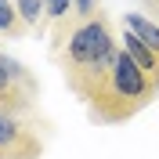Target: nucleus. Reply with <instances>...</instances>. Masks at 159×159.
Wrapping results in <instances>:
<instances>
[{
	"label": "nucleus",
	"instance_id": "nucleus-8",
	"mask_svg": "<svg viewBox=\"0 0 159 159\" xmlns=\"http://www.w3.org/2000/svg\"><path fill=\"white\" fill-rule=\"evenodd\" d=\"M18 7V18L25 22V29H47V0H11Z\"/></svg>",
	"mask_w": 159,
	"mask_h": 159
},
{
	"label": "nucleus",
	"instance_id": "nucleus-2",
	"mask_svg": "<svg viewBox=\"0 0 159 159\" xmlns=\"http://www.w3.org/2000/svg\"><path fill=\"white\" fill-rule=\"evenodd\" d=\"M156 94H159L156 80L119 47L116 65L109 69L105 83L90 94L87 105H90V116L98 119V123H127L141 109H148L152 101H156Z\"/></svg>",
	"mask_w": 159,
	"mask_h": 159
},
{
	"label": "nucleus",
	"instance_id": "nucleus-11",
	"mask_svg": "<svg viewBox=\"0 0 159 159\" xmlns=\"http://www.w3.org/2000/svg\"><path fill=\"white\" fill-rule=\"evenodd\" d=\"M145 7H148V11H152V18L159 22V0H145Z\"/></svg>",
	"mask_w": 159,
	"mask_h": 159
},
{
	"label": "nucleus",
	"instance_id": "nucleus-9",
	"mask_svg": "<svg viewBox=\"0 0 159 159\" xmlns=\"http://www.w3.org/2000/svg\"><path fill=\"white\" fill-rule=\"evenodd\" d=\"M25 22L18 18V7L11 4V0H0V36H11V40H18L25 36Z\"/></svg>",
	"mask_w": 159,
	"mask_h": 159
},
{
	"label": "nucleus",
	"instance_id": "nucleus-3",
	"mask_svg": "<svg viewBox=\"0 0 159 159\" xmlns=\"http://www.w3.org/2000/svg\"><path fill=\"white\" fill-rule=\"evenodd\" d=\"M36 76H33L18 58H11L0 51V109L15 112V116H25L36 101Z\"/></svg>",
	"mask_w": 159,
	"mask_h": 159
},
{
	"label": "nucleus",
	"instance_id": "nucleus-5",
	"mask_svg": "<svg viewBox=\"0 0 159 159\" xmlns=\"http://www.w3.org/2000/svg\"><path fill=\"white\" fill-rule=\"evenodd\" d=\"M123 29H130V33H134V36H138L148 51H156V54H159V22L152 18V15L127 11V15H123Z\"/></svg>",
	"mask_w": 159,
	"mask_h": 159
},
{
	"label": "nucleus",
	"instance_id": "nucleus-7",
	"mask_svg": "<svg viewBox=\"0 0 159 159\" xmlns=\"http://www.w3.org/2000/svg\"><path fill=\"white\" fill-rule=\"evenodd\" d=\"M72 25V0H47V29L61 40Z\"/></svg>",
	"mask_w": 159,
	"mask_h": 159
},
{
	"label": "nucleus",
	"instance_id": "nucleus-1",
	"mask_svg": "<svg viewBox=\"0 0 159 159\" xmlns=\"http://www.w3.org/2000/svg\"><path fill=\"white\" fill-rule=\"evenodd\" d=\"M54 58L61 65V76L76 98L90 101V94L105 83L109 69L119 58V36L112 33L109 15L101 11L87 22H72L69 33L54 40Z\"/></svg>",
	"mask_w": 159,
	"mask_h": 159
},
{
	"label": "nucleus",
	"instance_id": "nucleus-4",
	"mask_svg": "<svg viewBox=\"0 0 159 159\" xmlns=\"http://www.w3.org/2000/svg\"><path fill=\"white\" fill-rule=\"evenodd\" d=\"M43 138H40L25 116L0 109V159H40Z\"/></svg>",
	"mask_w": 159,
	"mask_h": 159
},
{
	"label": "nucleus",
	"instance_id": "nucleus-6",
	"mask_svg": "<svg viewBox=\"0 0 159 159\" xmlns=\"http://www.w3.org/2000/svg\"><path fill=\"white\" fill-rule=\"evenodd\" d=\"M119 47L127 51V54L138 61V65L148 72L152 80H159V54H156V51H148V47H145V43H141V40L134 36L130 29H123V36H119Z\"/></svg>",
	"mask_w": 159,
	"mask_h": 159
},
{
	"label": "nucleus",
	"instance_id": "nucleus-10",
	"mask_svg": "<svg viewBox=\"0 0 159 159\" xmlns=\"http://www.w3.org/2000/svg\"><path fill=\"white\" fill-rule=\"evenodd\" d=\"M94 15H101L98 0H72V22H87Z\"/></svg>",
	"mask_w": 159,
	"mask_h": 159
}]
</instances>
